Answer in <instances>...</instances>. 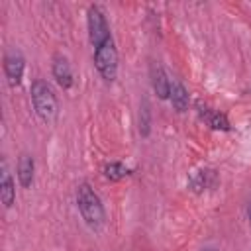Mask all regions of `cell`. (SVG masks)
Wrapping results in <instances>:
<instances>
[{
    "label": "cell",
    "instance_id": "cell-8",
    "mask_svg": "<svg viewBox=\"0 0 251 251\" xmlns=\"http://www.w3.org/2000/svg\"><path fill=\"white\" fill-rule=\"evenodd\" d=\"M51 73H53L55 82H57L63 90H69V88L73 86V71H71V65H69L67 57L55 55V57H53V65H51Z\"/></svg>",
    "mask_w": 251,
    "mask_h": 251
},
{
    "label": "cell",
    "instance_id": "cell-15",
    "mask_svg": "<svg viewBox=\"0 0 251 251\" xmlns=\"http://www.w3.org/2000/svg\"><path fill=\"white\" fill-rule=\"evenodd\" d=\"M202 251H216V249H212V247H206V249H202Z\"/></svg>",
    "mask_w": 251,
    "mask_h": 251
},
{
    "label": "cell",
    "instance_id": "cell-6",
    "mask_svg": "<svg viewBox=\"0 0 251 251\" xmlns=\"http://www.w3.org/2000/svg\"><path fill=\"white\" fill-rule=\"evenodd\" d=\"M149 76H151V86H153L157 98L159 100H169V94H171V78L167 76L165 69L159 63H151Z\"/></svg>",
    "mask_w": 251,
    "mask_h": 251
},
{
    "label": "cell",
    "instance_id": "cell-7",
    "mask_svg": "<svg viewBox=\"0 0 251 251\" xmlns=\"http://www.w3.org/2000/svg\"><path fill=\"white\" fill-rule=\"evenodd\" d=\"M196 112H198L200 120H204L212 129H222V131H227L229 129V120L226 118V114L210 108L208 104L196 102Z\"/></svg>",
    "mask_w": 251,
    "mask_h": 251
},
{
    "label": "cell",
    "instance_id": "cell-5",
    "mask_svg": "<svg viewBox=\"0 0 251 251\" xmlns=\"http://www.w3.org/2000/svg\"><path fill=\"white\" fill-rule=\"evenodd\" d=\"M24 71H25V59L18 49H10L4 55V75L10 86H18L24 78Z\"/></svg>",
    "mask_w": 251,
    "mask_h": 251
},
{
    "label": "cell",
    "instance_id": "cell-9",
    "mask_svg": "<svg viewBox=\"0 0 251 251\" xmlns=\"http://www.w3.org/2000/svg\"><path fill=\"white\" fill-rule=\"evenodd\" d=\"M33 175H35V161L29 153H22L16 165V176L22 188H29L33 184Z\"/></svg>",
    "mask_w": 251,
    "mask_h": 251
},
{
    "label": "cell",
    "instance_id": "cell-14",
    "mask_svg": "<svg viewBox=\"0 0 251 251\" xmlns=\"http://www.w3.org/2000/svg\"><path fill=\"white\" fill-rule=\"evenodd\" d=\"M141 112H139V133L141 135H149V116H151V112H149V106H147V102H143V106L139 108Z\"/></svg>",
    "mask_w": 251,
    "mask_h": 251
},
{
    "label": "cell",
    "instance_id": "cell-11",
    "mask_svg": "<svg viewBox=\"0 0 251 251\" xmlns=\"http://www.w3.org/2000/svg\"><path fill=\"white\" fill-rule=\"evenodd\" d=\"M216 182V173L212 169H200V171H192L188 176V188L196 194L204 192L206 188H210Z\"/></svg>",
    "mask_w": 251,
    "mask_h": 251
},
{
    "label": "cell",
    "instance_id": "cell-16",
    "mask_svg": "<svg viewBox=\"0 0 251 251\" xmlns=\"http://www.w3.org/2000/svg\"><path fill=\"white\" fill-rule=\"evenodd\" d=\"M249 220H251V206H249Z\"/></svg>",
    "mask_w": 251,
    "mask_h": 251
},
{
    "label": "cell",
    "instance_id": "cell-4",
    "mask_svg": "<svg viewBox=\"0 0 251 251\" xmlns=\"http://www.w3.org/2000/svg\"><path fill=\"white\" fill-rule=\"evenodd\" d=\"M86 29H88V41H90L92 49L102 45L104 41L112 39L106 16L98 6H88V10H86Z\"/></svg>",
    "mask_w": 251,
    "mask_h": 251
},
{
    "label": "cell",
    "instance_id": "cell-10",
    "mask_svg": "<svg viewBox=\"0 0 251 251\" xmlns=\"http://www.w3.org/2000/svg\"><path fill=\"white\" fill-rule=\"evenodd\" d=\"M169 100H171V106H173L178 114H182V112L188 110L190 94H188V90L184 88V84H182L180 80H176V78L171 80V94H169Z\"/></svg>",
    "mask_w": 251,
    "mask_h": 251
},
{
    "label": "cell",
    "instance_id": "cell-13",
    "mask_svg": "<svg viewBox=\"0 0 251 251\" xmlns=\"http://www.w3.org/2000/svg\"><path fill=\"white\" fill-rule=\"evenodd\" d=\"M127 175H131V169L126 167V165L120 163V161H112V163L104 165V176H106L108 180H122V178H126Z\"/></svg>",
    "mask_w": 251,
    "mask_h": 251
},
{
    "label": "cell",
    "instance_id": "cell-12",
    "mask_svg": "<svg viewBox=\"0 0 251 251\" xmlns=\"http://www.w3.org/2000/svg\"><path fill=\"white\" fill-rule=\"evenodd\" d=\"M0 200L4 208H12L16 202V184L12 175L8 173L6 163H2V175H0Z\"/></svg>",
    "mask_w": 251,
    "mask_h": 251
},
{
    "label": "cell",
    "instance_id": "cell-1",
    "mask_svg": "<svg viewBox=\"0 0 251 251\" xmlns=\"http://www.w3.org/2000/svg\"><path fill=\"white\" fill-rule=\"evenodd\" d=\"M76 208L82 218V222L92 229L100 231L106 226V210L100 200V196L94 192V188L88 182L78 184L76 188Z\"/></svg>",
    "mask_w": 251,
    "mask_h": 251
},
{
    "label": "cell",
    "instance_id": "cell-2",
    "mask_svg": "<svg viewBox=\"0 0 251 251\" xmlns=\"http://www.w3.org/2000/svg\"><path fill=\"white\" fill-rule=\"evenodd\" d=\"M29 94H31V104H33L37 118L47 126L55 124L59 118V100H57L51 84L43 78H37L31 82Z\"/></svg>",
    "mask_w": 251,
    "mask_h": 251
},
{
    "label": "cell",
    "instance_id": "cell-3",
    "mask_svg": "<svg viewBox=\"0 0 251 251\" xmlns=\"http://www.w3.org/2000/svg\"><path fill=\"white\" fill-rule=\"evenodd\" d=\"M92 57H94V67L100 73V76L106 82H114L118 76V49H116L114 39H108L102 45L94 47Z\"/></svg>",
    "mask_w": 251,
    "mask_h": 251
}]
</instances>
